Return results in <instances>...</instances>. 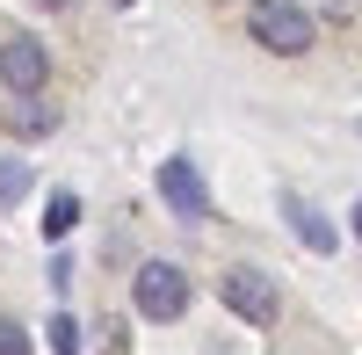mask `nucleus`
<instances>
[{
  "label": "nucleus",
  "mask_w": 362,
  "mask_h": 355,
  "mask_svg": "<svg viewBox=\"0 0 362 355\" xmlns=\"http://www.w3.org/2000/svg\"><path fill=\"white\" fill-rule=\"evenodd\" d=\"M283 218H290V232H297L312 254H334V247H341V232L326 225V211H312L305 196H283Z\"/></svg>",
  "instance_id": "6"
},
{
  "label": "nucleus",
  "mask_w": 362,
  "mask_h": 355,
  "mask_svg": "<svg viewBox=\"0 0 362 355\" xmlns=\"http://www.w3.org/2000/svg\"><path fill=\"white\" fill-rule=\"evenodd\" d=\"M247 29H254V44H261L268 58H305L312 37H319V22L297 8V0H254V8H247Z\"/></svg>",
  "instance_id": "1"
},
{
  "label": "nucleus",
  "mask_w": 362,
  "mask_h": 355,
  "mask_svg": "<svg viewBox=\"0 0 362 355\" xmlns=\"http://www.w3.org/2000/svg\"><path fill=\"white\" fill-rule=\"evenodd\" d=\"M355 240H362V203H355Z\"/></svg>",
  "instance_id": "13"
},
{
  "label": "nucleus",
  "mask_w": 362,
  "mask_h": 355,
  "mask_svg": "<svg viewBox=\"0 0 362 355\" xmlns=\"http://www.w3.org/2000/svg\"><path fill=\"white\" fill-rule=\"evenodd\" d=\"M0 355H29V334L15 327V319H0Z\"/></svg>",
  "instance_id": "11"
},
{
  "label": "nucleus",
  "mask_w": 362,
  "mask_h": 355,
  "mask_svg": "<svg viewBox=\"0 0 362 355\" xmlns=\"http://www.w3.org/2000/svg\"><path fill=\"white\" fill-rule=\"evenodd\" d=\"M37 8H73V0H37Z\"/></svg>",
  "instance_id": "12"
},
{
  "label": "nucleus",
  "mask_w": 362,
  "mask_h": 355,
  "mask_svg": "<svg viewBox=\"0 0 362 355\" xmlns=\"http://www.w3.org/2000/svg\"><path fill=\"white\" fill-rule=\"evenodd\" d=\"M116 8H138V0H116Z\"/></svg>",
  "instance_id": "14"
},
{
  "label": "nucleus",
  "mask_w": 362,
  "mask_h": 355,
  "mask_svg": "<svg viewBox=\"0 0 362 355\" xmlns=\"http://www.w3.org/2000/svg\"><path fill=\"white\" fill-rule=\"evenodd\" d=\"M131 298H138V312L153 319V327H167V319L189 312V276H181L174 261H145V269L131 276Z\"/></svg>",
  "instance_id": "3"
},
{
  "label": "nucleus",
  "mask_w": 362,
  "mask_h": 355,
  "mask_svg": "<svg viewBox=\"0 0 362 355\" xmlns=\"http://www.w3.org/2000/svg\"><path fill=\"white\" fill-rule=\"evenodd\" d=\"M73 225H80V196H73V189H58V196L44 203V240H66Z\"/></svg>",
  "instance_id": "8"
},
{
  "label": "nucleus",
  "mask_w": 362,
  "mask_h": 355,
  "mask_svg": "<svg viewBox=\"0 0 362 355\" xmlns=\"http://www.w3.org/2000/svg\"><path fill=\"white\" fill-rule=\"evenodd\" d=\"M22 196H29V167H22V160H0V211L22 203Z\"/></svg>",
  "instance_id": "9"
},
{
  "label": "nucleus",
  "mask_w": 362,
  "mask_h": 355,
  "mask_svg": "<svg viewBox=\"0 0 362 355\" xmlns=\"http://www.w3.org/2000/svg\"><path fill=\"white\" fill-rule=\"evenodd\" d=\"M160 203L174 218H189V225H203L210 218V189H203V174H196V160H160Z\"/></svg>",
  "instance_id": "4"
},
{
  "label": "nucleus",
  "mask_w": 362,
  "mask_h": 355,
  "mask_svg": "<svg viewBox=\"0 0 362 355\" xmlns=\"http://www.w3.org/2000/svg\"><path fill=\"white\" fill-rule=\"evenodd\" d=\"M8 131H15V138H51V131H58V109H51L44 95H15V102H8Z\"/></svg>",
  "instance_id": "7"
},
{
  "label": "nucleus",
  "mask_w": 362,
  "mask_h": 355,
  "mask_svg": "<svg viewBox=\"0 0 362 355\" xmlns=\"http://www.w3.org/2000/svg\"><path fill=\"white\" fill-rule=\"evenodd\" d=\"M44 80H51V51L37 37L0 44V87H8V95H44Z\"/></svg>",
  "instance_id": "5"
},
{
  "label": "nucleus",
  "mask_w": 362,
  "mask_h": 355,
  "mask_svg": "<svg viewBox=\"0 0 362 355\" xmlns=\"http://www.w3.org/2000/svg\"><path fill=\"white\" fill-rule=\"evenodd\" d=\"M218 298H225V312L247 319V327H276V319H283V290H276V276H261V269H225Z\"/></svg>",
  "instance_id": "2"
},
{
  "label": "nucleus",
  "mask_w": 362,
  "mask_h": 355,
  "mask_svg": "<svg viewBox=\"0 0 362 355\" xmlns=\"http://www.w3.org/2000/svg\"><path fill=\"white\" fill-rule=\"evenodd\" d=\"M44 334H51V355H80V319H73V312H58Z\"/></svg>",
  "instance_id": "10"
}]
</instances>
